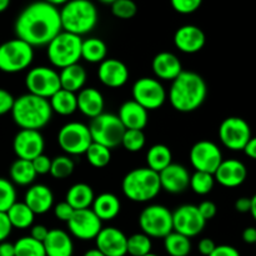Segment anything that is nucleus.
I'll return each mask as SVG.
<instances>
[{"instance_id": "nucleus-1", "label": "nucleus", "mask_w": 256, "mask_h": 256, "mask_svg": "<svg viewBox=\"0 0 256 256\" xmlns=\"http://www.w3.org/2000/svg\"><path fill=\"white\" fill-rule=\"evenodd\" d=\"M62 30L59 9L42 0L26 5L19 12L14 24L18 39L32 48L46 46Z\"/></svg>"}, {"instance_id": "nucleus-2", "label": "nucleus", "mask_w": 256, "mask_h": 256, "mask_svg": "<svg viewBox=\"0 0 256 256\" xmlns=\"http://www.w3.org/2000/svg\"><path fill=\"white\" fill-rule=\"evenodd\" d=\"M208 98V84L194 72H185L174 79L168 92L170 105L179 112H192L199 109Z\"/></svg>"}, {"instance_id": "nucleus-3", "label": "nucleus", "mask_w": 256, "mask_h": 256, "mask_svg": "<svg viewBox=\"0 0 256 256\" xmlns=\"http://www.w3.org/2000/svg\"><path fill=\"white\" fill-rule=\"evenodd\" d=\"M12 116L20 129L40 132L52 120V110L49 100L26 92L15 99Z\"/></svg>"}, {"instance_id": "nucleus-4", "label": "nucleus", "mask_w": 256, "mask_h": 256, "mask_svg": "<svg viewBox=\"0 0 256 256\" xmlns=\"http://www.w3.org/2000/svg\"><path fill=\"white\" fill-rule=\"evenodd\" d=\"M64 32L75 35L89 34L99 22V12L92 0H69L59 9Z\"/></svg>"}, {"instance_id": "nucleus-5", "label": "nucleus", "mask_w": 256, "mask_h": 256, "mask_svg": "<svg viewBox=\"0 0 256 256\" xmlns=\"http://www.w3.org/2000/svg\"><path fill=\"white\" fill-rule=\"evenodd\" d=\"M125 196L134 202H148L162 192L159 174L149 168H136L128 172L122 182Z\"/></svg>"}, {"instance_id": "nucleus-6", "label": "nucleus", "mask_w": 256, "mask_h": 256, "mask_svg": "<svg viewBox=\"0 0 256 256\" xmlns=\"http://www.w3.org/2000/svg\"><path fill=\"white\" fill-rule=\"evenodd\" d=\"M82 36L62 30L46 45L48 59L58 69L76 64L82 59Z\"/></svg>"}, {"instance_id": "nucleus-7", "label": "nucleus", "mask_w": 256, "mask_h": 256, "mask_svg": "<svg viewBox=\"0 0 256 256\" xmlns=\"http://www.w3.org/2000/svg\"><path fill=\"white\" fill-rule=\"evenodd\" d=\"M34 60V48L22 40H8L0 45V72L15 74L28 69Z\"/></svg>"}, {"instance_id": "nucleus-8", "label": "nucleus", "mask_w": 256, "mask_h": 256, "mask_svg": "<svg viewBox=\"0 0 256 256\" xmlns=\"http://www.w3.org/2000/svg\"><path fill=\"white\" fill-rule=\"evenodd\" d=\"M89 130L92 142L104 145L112 150V148L122 145V135L126 129L122 124L118 115L112 112H102L99 116L92 119Z\"/></svg>"}, {"instance_id": "nucleus-9", "label": "nucleus", "mask_w": 256, "mask_h": 256, "mask_svg": "<svg viewBox=\"0 0 256 256\" xmlns=\"http://www.w3.org/2000/svg\"><path fill=\"white\" fill-rule=\"evenodd\" d=\"M142 232L152 239H164L172 232V212L164 205H148L139 215Z\"/></svg>"}, {"instance_id": "nucleus-10", "label": "nucleus", "mask_w": 256, "mask_h": 256, "mask_svg": "<svg viewBox=\"0 0 256 256\" xmlns=\"http://www.w3.org/2000/svg\"><path fill=\"white\" fill-rule=\"evenodd\" d=\"M92 142L89 126L79 122L62 125L58 132V144L66 155H82Z\"/></svg>"}, {"instance_id": "nucleus-11", "label": "nucleus", "mask_w": 256, "mask_h": 256, "mask_svg": "<svg viewBox=\"0 0 256 256\" xmlns=\"http://www.w3.org/2000/svg\"><path fill=\"white\" fill-rule=\"evenodd\" d=\"M132 95V100L148 112L160 109L168 99V92L160 80L149 76L140 78L134 82Z\"/></svg>"}, {"instance_id": "nucleus-12", "label": "nucleus", "mask_w": 256, "mask_h": 256, "mask_svg": "<svg viewBox=\"0 0 256 256\" xmlns=\"http://www.w3.org/2000/svg\"><path fill=\"white\" fill-rule=\"evenodd\" d=\"M25 85L30 94L49 100L62 89L59 72L49 66H35L28 72Z\"/></svg>"}, {"instance_id": "nucleus-13", "label": "nucleus", "mask_w": 256, "mask_h": 256, "mask_svg": "<svg viewBox=\"0 0 256 256\" xmlns=\"http://www.w3.org/2000/svg\"><path fill=\"white\" fill-rule=\"evenodd\" d=\"M252 138L248 122L239 116H229L219 126V139L225 148L232 152H242Z\"/></svg>"}, {"instance_id": "nucleus-14", "label": "nucleus", "mask_w": 256, "mask_h": 256, "mask_svg": "<svg viewBox=\"0 0 256 256\" xmlns=\"http://www.w3.org/2000/svg\"><path fill=\"white\" fill-rule=\"evenodd\" d=\"M189 158L190 164L195 172H204L212 175L224 160L220 148L210 140H200L195 142L190 149Z\"/></svg>"}, {"instance_id": "nucleus-15", "label": "nucleus", "mask_w": 256, "mask_h": 256, "mask_svg": "<svg viewBox=\"0 0 256 256\" xmlns=\"http://www.w3.org/2000/svg\"><path fill=\"white\" fill-rule=\"evenodd\" d=\"M205 225L206 222L200 215L196 205H182L172 212V230L189 239L198 236L205 229Z\"/></svg>"}, {"instance_id": "nucleus-16", "label": "nucleus", "mask_w": 256, "mask_h": 256, "mask_svg": "<svg viewBox=\"0 0 256 256\" xmlns=\"http://www.w3.org/2000/svg\"><path fill=\"white\" fill-rule=\"evenodd\" d=\"M66 224L70 234L82 242L95 239L102 229V222L90 208L75 210L72 219Z\"/></svg>"}, {"instance_id": "nucleus-17", "label": "nucleus", "mask_w": 256, "mask_h": 256, "mask_svg": "<svg viewBox=\"0 0 256 256\" xmlns=\"http://www.w3.org/2000/svg\"><path fill=\"white\" fill-rule=\"evenodd\" d=\"M45 140L39 130L20 129L12 140V150L18 159L34 160L44 154Z\"/></svg>"}, {"instance_id": "nucleus-18", "label": "nucleus", "mask_w": 256, "mask_h": 256, "mask_svg": "<svg viewBox=\"0 0 256 256\" xmlns=\"http://www.w3.org/2000/svg\"><path fill=\"white\" fill-rule=\"evenodd\" d=\"M96 249L105 256H125L128 254V236L114 226L102 228L95 238Z\"/></svg>"}, {"instance_id": "nucleus-19", "label": "nucleus", "mask_w": 256, "mask_h": 256, "mask_svg": "<svg viewBox=\"0 0 256 256\" xmlns=\"http://www.w3.org/2000/svg\"><path fill=\"white\" fill-rule=\"evenodd\" d=\"M205 42H206L205 32L196 25H182L174 34L175 46L185 54L199 52L205 46Z\"/></svg>"}, {"instance_id": "nucleus-20", "label": "nucleus", "mask_w": 256, "mask_h": 256, "mask_svg": "<svg viewBox=\"0 0 256 256\" xmlns=\"http://www.w3.org/2000/svg\"><path fill=\"white\" fill-rule=\"evenodd\" d=\"M98 78L102 85L112 89L124 86L129 80V69L118 59H105L99 64Z\"/></svg>"}, {"instance_id": "nucleus-21", "label": "nucleus", "mask_w": 256, "mask_h": 256, "mask_svg": "<svg viewBox=\"0 0 256 256\" xmlns=\"http://www.w3.org/2000/svg\"><path fill=\"white\" fill-rule=\"evenodd\" d=\"M160 186L170 194H182L189 188L190 174L182 164H172L159 172Z\"/></svg>"}, {"instance_id": "nucleus-22", "label": "nucleus", "mask_w": 256, "mask_h": 256, "mask_svg": "<svg viewBox=\"0 0 256 256\" xmlns=\"http://www.w3.org/2000/svg\"><path fill=\"white\" fill-rule=\"evenodd\" d=\"M215 182L225 188H238L248 178V169L245 164L236 159L222 160L214 174Z\"/></svg>"}, {"instance_id": "nucleus-23", "label": "nucleus", "mask_w": 256, "mask_h": 256, "mask_svg": "<svg viewBox=\"0 0 256 256\" xmlns=\"http://www.w3.org/2000/svg\"><path fill=\"white\" fill-rule=\"evenodd\" d=\"M152 69L158 80L172 82L182 72V65L179 58L170 52H162L154 56Z\"/></svg>"}, {"instance_id": "nucleus-24", "label": "nucleus", "mask_w": 256, "mask_h": 256, "mask_svg": "<svg viewBox=\"0 0 256 256\" xmlns=\"http://www.w3.org/2000/svg\"><path fill=\"white\" fill-rule=\"evenodd\" d=\"M24 202L35 215H42L54 206V194L48 185H30L25 192Z\"/></svg>"}, {"instance_id": "nucleus-25", "label": "nucleus", "mask_w": 256, "mask_h": 256, "mask_svg": "<svg viewBox=\"0 0 256 256\" xmlns=\"http://www.w3.org/2000/svg\"><path fill=\"white\" fill-rule=\"evenodd\" d=\"M118 118L125 129L144 130L149 122V112L134 100H128L120 106Z\"/></svg>"}, {"instance_id": "nucleus-26", "label": "nucleus", "mask_w": 256, "mask_h": 256, "mask_svg": "<svg viewBox=\"0 0 256 256\" xmlns=\"http://www.w3.org/2000/svg\"><path fill=\"white\" fill-rule=\"evenodd\" d=\"M78 110L86 118L94 119L104 112V96L95 88H84L76 94Z\"/></svg>"}, {"instance_id": "nucleus-27", "label": "nucleus", "mask_w": 256, "mask_h": 256, "mask_svg": "<svg viewBox=\"0 0 256 256\" xmlns=\"http://www.w3.org/2000/svg\"><path fill=\"white\" fill-rule=\"evenodd\" d=\"M46 256H72L74 244L70 234L62 229H50L42 242Z\"/></svg>"}, {"instance_id": "nucleus-28", "label": "nucleus", "mask_w": 256, "mask_h": 256, "mask_svg": "<svg viewBox=\"0 0 256 256\" xmlns=\"http://www.w3.org/2000/svg\"><path fill=\"white\" fill-rule=\"evenodd\" d=\"M92 206V210L102 222H110L120 214L122 202L112 192H102L95 196Z\"/></svg>"}, {"instance_id": "nucleus-29", "label": "nucleus", "mask_w": 256, "mask_h": 256, "mask_svg": "<svg viewBox=\"0 0 256 256\" xmlns=\"http://www.w3.org/2000/svg\"><path fill=\"white\" fill-rule=\"evenodd\" d=\"M60 86L62 89L70 92H79L85 88V82L88 79V72L82 65L79 62L69 65V66L60 69Z\"/></svg>"}, {"instance_id": "nucleus-30", "label": "nucleus", "mask_w": 256, "mask_h": 256, "mask_svg": "<svg viewBox=\"0 0 256 256\" xmlns=\"http://www.w3.org/2000/svg\"><path fill=\"white\" fill-rule=\"evenodd\" d=\"M95 199L94 190L85 182H76L69 188L65 202L74 210L89 209Z\"/></svg>"}, {"instance_id": "nucleus-31", "label": "nucleus", "mask_w": 256, "mask_h": 256, "mask_svg": "<svg viewBox=\"0 0 256 256\" xmlns=\"http://www.w3.org/2000/svg\"><path fill=\"white\" fill-rule=\"evenodd\" d=\"M9 175L10 182L19 186H29L38 176L34 166H32V162L24 159H16L12 162L9 169Z\"/></svg>"}, {"instance_id": "nucleus-32", "label": "nucleus", "mask_w": 256, "mask_h": 256, "mask_svg": "<svg viewBox=\"0 0 256 256\" xmlns=\"http://www.w3.org/2000/svg\"><path fill=\"white\" fill-rule=\"evenodd\" d=\"M49 102L52 112H56L62 116H69L78 110L76 94L64 89H60L59 92H55L49 99Z\"/></svg>"}, {"instance_id": "nucleus-33", "label": "nucleus", "mask_w": 256, "mask_h": 256, "mask_svg": "<svg viewBox=\"0 0 256 256\" xmlns=\"http://www.w3.org/2000/svg\"><path fill=\"white\" fill-rule=\"evenodd\" d=\"M172 162V152L169 146L164 144H155L149 148L146 152V164L149 169L159 174L162 170Z\"/></svg>"}, {"instance_id": "nucleus-34", "label": "nucleus", "mask_w": 256, "mask_h": 256, "mask_svg": "<svg viewBox=\"0 0 256 256\" xmlns=\"http://www.w3.org/2000/svg\"><path fill=\"white\" fill-rule=\"evenodd\" d=\"M8 219L12 224V229H28L32 226L35 214L24 202H16L12 205L6 212Z\"/></svg>"}, {"instance_id": "nucleus-35", "label": "nucleus", "mask_w": 256, "mask_h": 256, "mask_svg": "<svg viewBox=\"0 0 256 256\" xmlns=\"http://www.w3.org/2000/svg\"><path fill=\"white\" fill-rule=\"evenodd\" d=\"M108 46L104 40L99 38H88L82 40V58L88 62L98 64L106 59Z\"/></svg>"}, {"instance_id": "nucleus-36", "label": "nucleus", "mask_w": 256, "mask_h": 256, "mask_svg": "<svg viewBox=\"0 0 256 256\" xmlns=\"http://www.w3.org/2000/svg\"><path fill=\"white\" fill-rule=\"evenodd\" d=\"M164 248L170 256H189L192 252V242L189 238L172 232L164 238Z\"/></svg>"}, {"instance_id": "nucleus-37", "label": "nucleus", "mask_w": 256, "mask_h": 256, "mask_svg": "<svg viewBox=\"0 0 256 256\" xmlns=\"http://www.w3.org/2000/svg\"><path fill=\"white\" fill-rule=\"evenodd\" d=\"M85 155H86L89 164L96 169L105 168L112 160V150L104 145L98 144V142H92Z\"/></svg>"}, {"instance_id": "nucleus-38", "label": "nucleus", "mask_w": 256, "mask_h": 256, "mask_svg": "<svg viewBox=\"0 0 256 256\" xmlns=\"http://www.w3.org/2000/svg\"><path fill=\"white\" fill-rule=\"evenodd\" d=\"M15 256H46L44 244L32 239V236H22L14 242Z\"/></svg>"}, {"instance_id": "nucleus-39", "label": "nucleus", "mask_w": 256, "mask_h": 256, "mask_svg": "<svg viewBox=\"0 0 256 256\" xmlns=\"http://www.w3.org/2000/svg\"><path fill=\"white\" fill-rule=\"evenodd\" d=\"M152 242L144 232H136L128 238L126 250L130 256H144L152 252Z\"/></svg>"}, {"instance_id": "nucleus-40", "label": "nucleus", "mask_w": 256, "mask_h": 256, "mask_svg": "<svg viewBox=\"0 0 256 256\" xmlns=\"http://www.w3.org/2000/svg\"><path fill=\"white\" fill-rule=\"evenodd\" d=\"M215 185V178L212 174L204 172H195L190 175L189 188L198 195H208L212 192Z\"/></svg>"}, {"instance_id": "nucleus-41", "label": "nucleus", "mask_w": 256, "mask_h": 256, "mask_svg": "<svg viewBox=\"0 0 256 256\" xmlns=\"http://www.w3.org/2000/svg\"><path fill=\"white\" fill-rule=\"evenodd\" d=\"M75 169V164L69 155H59L52 159V168L50 175L55 179H66L72 174Z\"/></svg>"}, {"instance_id": "nucleus-42", "label": "nucleus", "mask_w": 256, "mask_h": 256, "mask_svg": "<svg viewBox=\"0 0 256 256\" xmlns=\"http://www.w3.org/2000/svg\"><path fill=\"white\" fill-rule=\"evenodd\" d=\"M145 142V134L142 130H132L126 129L122 139V145L125 150L130 152H138L144 149Z\"/></svg>"}, {"instance_id": "nucleus-43", "label": "nucleus", "mask_w": 256, "mask_h": 256, "mask_svg": "<svg viewBox=\"0 0 256 256\" xmlns=\"http://www.w3.org/2000/svg\"><path fill=\"white\" fill-rule=\"evenodd\" d=\"M14 202H16L14 184L5 178H0V212H6Z\"/></svg>"}, {"instance_id": "nucleus-44", "label": "nucleus", "mask_w": 256, "mask_h": 256, "mask_svg": "<svg viewBox=\"0 0 256 256\" xmlns=\"http://www.w3.org/2000/svg\"><path fill=\"white\" fill-rule=\"evenodd\" d=\"M112 12L118 19H132L136 15L138 5L134 0H116L112 4Z\"/></svg>"}, {"instance_id": "nucleus-45", "label": "nucleus", "mask_w": 256, "mask_h": 256, "mask_svg": "<svg viewBox=\"0 0 256 256\" xmlns=\"http://www.w3.org/2000/svg\"><path fill=\"white\" fill-rule=\"evenodd\" d=\"M172 9L182 15L192 14L202 4V0H170Z\"/></svg>"}, {"instance_id": "nucleus-46", "label": "nucleus", "mask_w": 256, "mask_h": 256, "mask_svg": "<svg viewBox=\"0 0 256 256\" xmlns=\"http://www.w3.org/2000/svg\"><path fill=\"white\" fill-rule=\"evenodd\" d=\"M32 166H34L36 175H46L50 174V168H52V159L48 155L42 154L39 156L32 160Z\"/></svg>"}, {"instance_id": "nucleus-47", "label": "nucleus", "mask_w": 256, "mask_h": 256, "mask_svg": "<svg viewBox=\"0 0 256 256\" xmlns=\"http://www.w3.org/2000/svg\"><path fill=\"white\" fill-rule=\"evenodd\" d=\"M74 212L75 210L72 209L66 202H62L54 206V215L56 216V219L60 220V222H69V220L72 219Z\"/></svg>"}, {"instance_id": "nucleus-48", "label": "nucleus", "mask_w": 256, "mask_h": 256, "mask_svg": "<svg viewBox=\"0 0 256 256\" xmlns=\"http://www.w3.org/2000/svg\"><path fill=\"white\" fill-rule=\"evenodd\" d=\"M14 102L15 98L8 90L0 88V116L8 114V112H12Z\"/></svg>"}, {"instance_id": "nucleus-49", "label": "nucleus", "mask_w": 256, "mask_h": 256, "mask_svg": "<svg viewBox=\"0 0 256 256\" xmlns=\"http://www.w3.org/2000/svg\"><path fill=\"white\" fill-rule=\"evenodd\" d=\"M198 210H199L200 215H202L205 222H209V220L214 219L218 212L216 205H215V202H210V200H205V202H200L199 206H198Z\"/></svg>"}, {"instance_id": "nucleus-50", "label": "nucleus", "mask_w": 256, "mask_h": 256, "mask_svg": "<svg viewBox=\"0 0 256 256\" xmlns=\"http://www.w3.org/2000/svg\"><path fill=\"white\" fill-rule=\"evenodd\" d=\"M12 226L8 219L6 212H0V242H6L8 238L12 234Z\"/></svg>"}, {"instance_id": "nucleus-51", "label": "nucleus", "mask_w": 256, "mask_h": 256, "mask_svg": "<svg viewBox=\"0 0 256 256\" xmlns=\"http://www.w3.org/2000/svg\"><path fill=\"white\" fill-rule=\"evenodd\" d=\"M209 256H242L239 250L235 249L232 245H216L214 252Z\"/></svg>"}, {"instance_id": "nucleus-52", "label": "nucleus", "mask_w": 256, "mask_h": 256, "mask_svg": "<svg viewBox=\"0 0 256 256\" xmlns=\"http://www.w3.org/2000/svg\"><path fill=\"white\" fill-rule=\"evenodd\" d=\"M215 248H216V244H215L214 240L210 239V238H204V239L200 240L199 244H198V250H199V252L202 256H209L212 252H214Z\"/></svg>"}, {"instance_id": "nucleus-53", "label": "nucleus", "mask_w": 256, "mask_h": 256, "mask_svg": "<svg viewBox=\"0 0 256 256\" xmlns=\"http://www.w3.org/2000/svg\"><path fill=\"white\" fill-rule=\"evenodd\" d=\"M49 230L50 229H48L45 225H42V224L32 225V230H30V236H32V239L38 240V242H42L45 239H46L48 234H49Z\"/></svg>"}, {"instance_id": "nucleus-54", "label": "nucleus", "mask_w": 256, "mask_h": 256, "mask_svg": "<svg viewBox=\"0 0 256 256\" xmlns=\"http://www.w3.org/2000/svg\"><path fill=\"white\" fill-rule=\"evenodd\" d=\"M250 208H252V199L250 198L242 196L235 202V209H236V212H242V214L250 212Z\"/></svg>"}, {"instance_id": "nucleus-55", "label": "nucleus", "mask_w": 256, "mask_h": 256, "mask_svg": "<svg viewBox=\"0 0 256 256\" xmlns=\"http://www.w3.org/2000/svg\"><path fill=\"white\" fill-rule=\"evenodd\" d=\"M242 152H244L245 155H246V156H249L250 159L256 160V136L250 138V140L248 142V144L245 145V148Z\"/></svg>"}, {"instance_id": "nucleus-56", "label": "nucleus", "mask_w": 256, "mask_h": 256, "mask_svg": "<svg viewBox=\"0 0 256 256\" xmlns=\"http://www.w3.org/2000/svg\"><path fill=\"white\" fill-rule=\"evenodd\" d=\"M242 240L246 244H255L256 242V228L249 226L242 232Z\"/></svg>"}, {"instance_id": "nucleus-57", "label": "nucleus", "mask_w": 256, "mask_h": 256, "mask_svg": "<svg viewBox=\"0 0 256 256\" xmlns=\"http://www.w3.org/2000/svg\"><path fill=\"white\" fill-rule=\"evenodd\" d=\"M0 256H15V246L12 242H0Z\"/></svg>"}, {"instance_id": "nucleus-58", "label": "nucleus", "mask_w": 256, "mask_h": 256, "mask_svg": "<svg viewBox=\"0 0 256 256\" xmlns=\"http://www.w3.org/2000/svg\"><path fill=\"white\" fill-rule=\"evenodd\" d=\"M42 2H48V4H52V5H54V6H62V5L64 4H66L68 2H69V0H42Z\"/></svg>"}, {"instance_id": "nucleus-59", "label": "nucleus", "mask_w": 256, "mask_h": 256, "mask_svg": "<svg viewBox=\"0 0 256 256\" xmlns=\"http://www.w3.org/2000/svg\"><path fill=\"white\" fill-rule=\"evenodd\" d=\"M250 199H252V208H250V214L252 215V218H254V220L256 222V194L252 198H250Z\"/></svg>"}, {"instance_id": "nucleus-60", "label": "nucleus", "mask_w": 256, "mask_h": 256, "mask_svg": "<svg viewBox=\"0 0 256 256\" xmlns=\"http://www.w3.org/2000/svg\"><path fill=\"white\" fill-rule=\"evenodd\" d=\"M82 256H105V255L95 248V249H90L88 250V252H85V254Z\"/></svg>"}, {"instance_id": "nucleus-61", "label": "nucleus", "mask_w": 256, "mask_h": 256, "mask_svg": "<svg viewBox=\"0 0 256 256\" xmlns=\"http://www.w3.org/2000/svg\"><path fill=\"white\" fill-rule=\"evenodd\" d=\"M10 2H12V0H0V12H5V10L9 8Z\"/></svg>"}, {"instance_id": "nucleus-62", "label": "nucleus", "mask_w": 256, "mask_h": 256, "mask_svg": "<svg viewBox=\"0 0 256 256\" xmlns=\"http://www.w3.org/2000/svg\"><path fill=\"white\" fill-rule=\"evenodd\" d=\"M98 2H102V4H109V5H112V2H116V0H98Z\"/></svg>"}, {"instance_id": "nucleus-63", "label": "nucleus", "mask_w": 256, "mask_h": 256, "mask_svg": "<svg viewBox=\"0 0 256 256\" xmlns=\"http://www.w3.org/2000/svg\"><path fill=\"white\" fill-rule=\"evenodd\" d=\"M144 256H158L156 254H152V252H149V254H146V255H144Z\"/></svg>"}, {"instance_id": "nucleus-64", "label": "nucleus", "mask_w": 256, "mask_h": 256, "mask_svg": "<svg viewBox=\"0 0 256 256\" xmlns=\"http://www.w3.org/2000/svg\"><path fill=\"white\" fill-rule=\"evenodd\" d=\"M255 245H256V242H255Z\"/></svg>"}]
</instances>
